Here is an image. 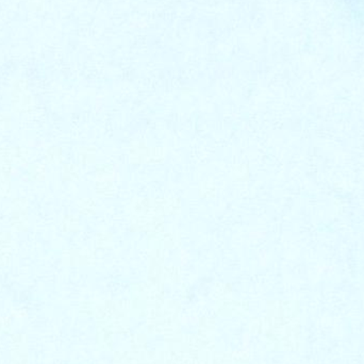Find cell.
<instances>
[{
  "label": "cell",
  "mask_w": 364,
  "mask_h": 364,
  "mask_svg": "<svg viewBox=\"0 0 364 364\" xmlns=\"http://www.w3.org/2000/svg\"><path fill=\"white\" fill-rule=\"evenodd\" d=\"M21 361L18 339L6 327L0 328V364H19Z\"/></svg>",
  "instance_id": "6da1fadb"
}]
</instances>
